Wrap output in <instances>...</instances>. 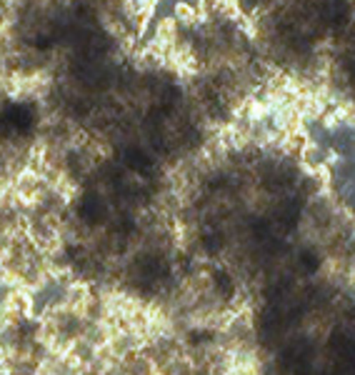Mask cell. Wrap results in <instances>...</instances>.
I'll list each match as a JSON object with an SVG mask.
<instances>
[{
	"label": "cell",
	"mask_w": 355,
	"mask_h": 375,
	"mask_svg": "<svg viewBox=\"0 0 355 375\" xmlns=\"http://www.w3.org/2000/svg\"><path fill=\"white\" fill-rule=\"evenodd\" d=\"M180 25H178V20L173 18L171 13H160L158 18L153 20V30H150V38H153L155 43H160L163 48L171 50L173 45L178 43V38H180Z\"/></svg>",
	"instance_id": "obj_1"
},
{
	"label": "cell",
	"mask_w": 355,
	"mask_h": 375,
	"mask_svg": "<svg viewBox=\"0 0 355 375\" xmlns=\"http://www.w3.org/2000/svg\"><path fill=\"white\" fill-rule=\"evenodd\" d=\"M171 15L178 20L180 30H196L201 25V15H198V6L190 0H173L171 3Z\"/></svg>",
	"instance_id": "obj_2"
}]
</instances>
